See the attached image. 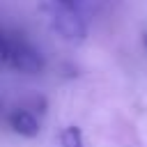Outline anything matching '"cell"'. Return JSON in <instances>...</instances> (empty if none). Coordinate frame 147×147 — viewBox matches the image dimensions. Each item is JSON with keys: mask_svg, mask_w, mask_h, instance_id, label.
<instances>
[{"mask_svg": "<svg viewBox=\"0 0 147 147\" xmlns=\"http://www.w3.org/2000/svg\"><path fill=\"white\" fill-rule=\"evenodd\" d=\"M0 110H2V96H0Z\"/></svg>", "mask_w": 147, "mask_h": 147, "instance_id": "obj_5", "label": "cell"}, {"mask_svg": "<svg viewBox=\"0 0 147 147\" xmlns=\"http://www.w3.org/2000/svg\"><path fill=\"white\" fill-rule=\"evenodd\" d=\"M0 64L21 74H41L46 69V57L21 34L0 30Z\"/></svg>", "mask_w": 147, "mask_h": 147, "instance_id": "obj_1", "label": "cell"}, {"mask_svg": "<svg viewBox=\"0 0 147 147\" xmlns=\"http://www.w3.org/2000/svg\"><path fill=\"white\" fill-rule=\"evenodd\" d=\"M51 28L69 44H80L87 37V25L78 0H48L46 2Z\"/></svg>", "mask_w": 147, "mask_h": 147, "instance_id": "obj_2", "label": "cell"}, {"mask_svg": "<svg viewBox=\"0 0 147 147\" xmlns=\"http://www.w3.org/2000/svg\"><path fill=\"white\" fill-rule=\"evenodd\" d=\"M60 147H83V131L78 126H64L60 131Z\"/></svg>", "mask_w": 147, "mask_h": 147, "instance_id": "obj_4", "label": "cell"}, {"mask_svg": "<svg viewBox=\"0 0 147 147\" xmlns=\"http://www.w3.org/2000/svg\"><path fill=\"white\" fill-rule=\"evenodd\" d=\"M145 46H147V34H145Z\"/></svg>", "mask_w": 147, "mask_h": 147, "instance_id": "obj_6", "label": "cell"}, {"mask_svg": "<svg viewBox=\"0 0 147 147\" xmlns=\"http://www.w3.org/2000/svg\"><path fill=\"white\" fill-rule=\"evenodd\" d=\"M7 124H9V129L16 133V136H21V138H37L39 136V119L34 117V113L32 110H28V108H14L11 113H9V117H7Z\"/></svg>", "mask_w": 147, "mask_h": 147, "instance_id": "obj_3", "label": "cell"}]
</instances>
